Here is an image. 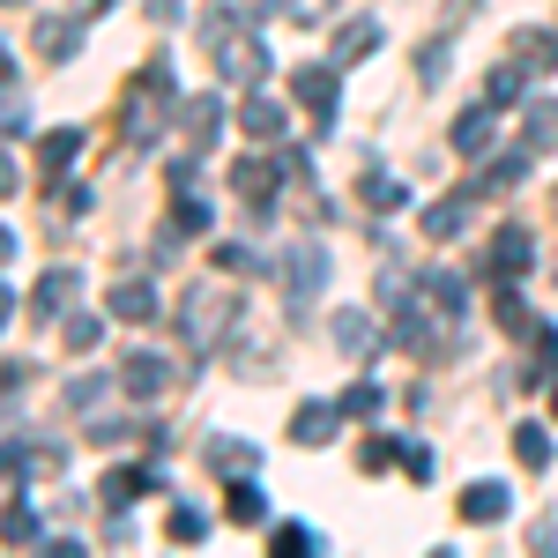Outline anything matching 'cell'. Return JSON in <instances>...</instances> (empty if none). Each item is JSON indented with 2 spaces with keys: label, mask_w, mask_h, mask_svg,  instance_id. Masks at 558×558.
Returning a JSON list of instances; mask_svg holds the SVG:
<instances>
[{
  "label": "cell",
  "mask_w": 558,
  "mask_h": 558,
  "mask_svg": "<svg viewBox=\"0 0 558 558\" xmlns=\"http://www.w3.org/2000/svg\"><path fill=\"white\" fill-rule=\"evenodd\" d=\"M521 60H507V68H492V83H484V105H492V112H499V105H521Z\"/></svg>",
  "instance_id": "obj_26"
},
{
  "label": "cell",
  "mask_w": 558,
  "mask_h": 558,
  "mask_svg": "<svg viewBox=\"0 0 558 558\" xmlns=\"http://www.w3.org/2000/svg\"><path fill=\"white\" fill-rule=\"evenodd\" d=\"M268 551H276V558H313V551H320V529H305V521H276Z\"/></svg>",
  "instance_id": "obj_22"
},
{
  "label": "cell",
  "mask_w": 558,
  "mask_h": 558,
  "mask_svg": "<svg viewBox=\"0 0 558 558\" xmlns=\"http://www.w3.org/2000/svg\"><path fill=\"white\" fill-rule=\"evenodd\" d=\"M395 454H402V447H395V439H365V454H357V462H365V470H387V462H395Z\"/></svg>",
  "instance_id": "obj_40"
},
{
  "label": "cell",
  "mask_w": 558,
  "mask_h": 558,
  "mask_svg": "<svg viewBox=\"0 0 558 558\" xmlns=\"http://www.w3.org/2000/svg\"><path fill=\"white\" fill-rule=\"evenodd\" d=\"M179 328H186V343L209 350L223 328H231V299L223 291H186V305H179Z\"/></svg>",
  "instance_id": "obj_3"
},
{
  "label": "cell",
  "mask_w": 558,
  "mask_h": 558,
  "mask_svg": "<svg viewBox=\"0 0 558 558\" xmlns=\"http://www.w3.org/2000/svg\"><path fill=\"white\" fill-rule=\"evenodd\" d=\"M402 470H410L417 484H425V476H432V447H402Z\"/></svg>",
  "instance_id": "obj_41"
},
{
  "label": "cell",
  "mask_w": 558,
  "mask_h": 558,
  "mask_svg": "<svg viewBox=\"0 0 558 558\" xmlns=\"http://www.w3.org/2000/svg\"><path fill=\"white\" fill-rule=\"evenodd\" d=\"M8 254H15V231H8V223H0V260H8Z\"/></svg>",
  "instance_id": "obj_46"
},
{
  "label": "cell",
  "mask_w": 558,
  "mask_h": 558,
  "mask_svg": "<svg viewBox=\"0 0 558 558\" xmlns=\"http://www.w3.org/2000/svg\"><path fill=\"white\" fill-rule=\"evenodd\" d=\"M551 417H558V395H551Z\"/></svg>",
  "instance_id": "obj_49"
},
{
  "label": "cell",
  "mask_w": 558,
  "mask_h": 558,
  "mask_svg": "<svg viewBox=\"0 0 558 558\" xmlns=\"http://www.w3.org/2000/svg\"><path fill=\"white\" fill-rule=\"evenodd\" d=\"M462 8H470V0H454V15H462Z\"/></svg>",
  "instance_id": "obj_48"
},
{
  "label": "cell",
  "mask_w": 558,
  "mask_h": 558,
  "mask_svg": "<svg viewBox=\"0 0 558 558\" xmlns=\"http://www.w3.org/2000/svg\"><path fill=\"white\" fill-rule=\"evenodd\" d=\"M223 514L239 521V529H254V521H268V492L239 476V484H231V499H223Z\"/></svg>",
  "instance_id": "obj_21"
},
{
  "label": "cell",
  "mask_w": 558,
  "mask_h": 558,
  "mask_svg": "<svg viewBox=\"0 0 558 558\" xmlns=\"http://www.w3.org/2000/svg\"><path fill=\"white\" fill-rule=\"evenodd\" d=\"M216 260H223L231 276H239V268H246V276H260V268H268V260H260L254 246H246V239H231V246H216Z\"/></svg>",
  "instance_id": "obj_35"
},
{
  "label": "cell",
  "mask_w": 558,
  "mask_h": 558,
  "mask_svg": "<svg viewBox=\"0 0 558 558\" xmlns=\"http://www.w3.org/2000/svg\"><path fill=\"white\" fill-rule=\"evenodd\" d=\"M380 402H387V395H380L373 380H350V387H343V417H373Z\"/></svg>",
  "instance_id": "obj_32"
},
{
  "label": "cell",
  "mask_w": 558,
  "mask_h": 558,
  "mask_svg": "<svg viewBox=\"0 0 558 558\" xmlns=\"http://www.w3.org/2000/svg\"><path fill=\"white\" fill-rule=\"evenodd\" d=\"M336 417H343V402H336V410H328V402H305L299 417H291V439H299V447H328V439H336Z\"/></svg>",
  "instance_id": "obj_14"
},
{
  "label": "cell",
  "mask_w": 558,
  "mask_h": 558,
  "mask_svg": "<svg viewBox=\"0 0 558 558\" xmlns=\"http://www.w3.org/2000/svg\"><path fill=\"white\" fill-rule=\"evenodd\" d=\"M165 529H172L179 544H202V536H209V514H202V507H172V521H165Z\"/></svg>",
  "instance_id": "obj_33"
},
{
  "label": "cell",
  "mask_w": 558,
  "mask_h": 558,
  "mask_svg": "<svg viewBox=\"0 0 558 558\" xmlns=\"http://www.w3.org/2000/svg\"><path fill=\"white\" fill-rule=\"evenodd\" d=\"M8 313H15V299H8V283H0V328H8Z\"/></svg>",
  "instance_id": "obj_47"
},
{
  "label": "cell",
  "mask_w": 558,
  "mask_h": 558,
  "mask_svg": "<svg viewBox=\"0 0 558 558\" xmlns=\"http://www.w3.org/2000/svg\"><path fill=\"white\" fill-rule=\"evenodd\" d=\"M165 112H179V89H172V68H165V60H149V68L128 83V97H120L128 142H157V134H165Z\"/></svg>",
  "instance_id": "obj_2"
},
{
  "label": "cell",
  "mask_w": 558,
  "mask_h": 558,
  "mask_svg": "<svg viewBox=\"0 0 558 558\" xmlns=\"http://www.w3.org/2000/svg\"><path fill=\"white\" fill-rule=\"evenodd\" d=\"M507 507H514L507 484H470L462 492V521H507Z\"/></svg>",
  "instance_id": "obj_18"
},
{
  "label": "cell",
  "mask_w": 558,
  "mask_h": 558,
  "mask_svg": "<svg viewBox=\"0 0 558 558\" xmlns=\"http://www.w3.org/2000/svg\"><path fill=\"white\" fill-rule=\"evenodd\" d=\"M202 45L216 52V68H223L239 89L268 83V52H260V38L239 31V8H202Z\"/></svg>",
  "instance_id": "obj_1"
},
{
  "label": "cell",
  "mask_w": 558,
  "mask_h": 558,
  "mask_svg": "<svg viewBox=\"0 0 558 558\" xmlns=\"http://www.w3.org/2000/svg\"><path fill=\"white\" fill-rule=\"evenodd\" d=\"M462 223H470V194H447V202H432V209H425V239H432V246H447V239H462Z\"/></svg>",
  "instance_id": "obj_13"
},
{
  "label": "cell",
  "mask_w": 558,
  "mask_h": 558,
  "mask_svg": "<svg viewBox=\"0 0 558 558\" xmlns=\"http://www.w3.org/2000/svg\"><path fill=\"white\" fill-rule=\"evenodd\" d=\"M75 291H83V276H75V268H45L38 276V320H60V305H75Z\"/></svg>",
  "instance_id": "obj_11"
},
{
  "label": "cell",
  "mask_w": 558,
  "mask_h": 558,
  "mask_svg": "<svg viewBox=\"0 0 558 558\" xmlns=\"http://www.w3.org/2000/svg\"><path fill=\"white\" fill-rule=\"evenodd\" d=\"M120 387H128L134 402H157V395H165V387H172V365H165V357H157V350H134L128 365H120Z\"/></svg>",
  "instance_id": "obj_6"
},
{
  "label": "cell",
  "mask_w": 558,
  "mask_h": 558,
  "mask_svg": "<svg viewBox=\"0 0 558 558\" xmlns=\"http://www.w3.org/2000/svg\"><path fill=\"white\" fill-rule=\"evenodd\" d=\"M425 291L439 299V313H462V305H470V291H462V276H447V268H425Z\"/></svg>",
  "instance_id": "obj_29"
},
{
  "label": "cell",
  "mask_w": 558,
  "mask_h": 558,
  "mask_svg": "<svg viewBox=\"0 0 558 558\" xmlns=\"http://www.w3.org/2000/svg\"><path fill=\"white\" fill-rule=\"evenodd\" d=\"M521 149H529V157H536V149H558V105H551V97L529 105V120H521Z\"/></svg>",
  "instance_id": "obj_15"
},
{
  "label": "cell",
  "mask_w": 558,
  "mask_h": 558,
  "mask_svg": "<svg viewBox=\"0 0 558 558\" xmlns=\"http://www.w3.org/2000/svg\"><path fill=\"white\" fill-rule=\"evenodd\" d=\"M142 492H149V470H112L105 484H97V499H105V507H134Z\"/></svg>",
  "instance_id": "obj_24"
},
{
  "label": "cell",
  "mask_w": 558,
  "mask_h": 558,
  "mask_svg": "<svg viewBox=\"0 0 558 558\" xmlns=\"http://www.w3.org/2000/svg\"><path fill=\"white\" fill-rule=\"evenodd\" d=\"M38 52L45 60H75L83 52V23L75 15H38Z\"/></svg>",
  "instance_id": "obj_10"
},
{
  "label": "cell",
  "mask_w": 558,
  "mask_h": 558,
  "mask_svg": "<svg viewBox=\"0 0 558 558\" xmlns=\"http://www.w3.org/2000/svg\"><path fill=\"white\" fill-rule=\"evenodd\" d=\"M209 462H216V470H231V476H254L260 454H254V447H239V439H216V447H209Z\"/></svg>",
  "instance_id": "obj_30"
},
{
  "label": "cell",
  "mask_w": 558,
  "mask_h": 558,
  "mask_svg": "<svg viewBox=\"0 0 558 558\" xmlns=\"http://www.w3.org/2000/svg\"><path fill=\"white\" fill-rule=\"evenodd\" d=\"M514 462L521 470H551V432L544 425H514Z\"/></svg>",
  "instance_id": "obj_23"
},
{
  "label": "cell",
  "mask_w": 558,
  "mask_h": 558,
  "mask_svg": "<svg viewBox=\"0 0 558 558\" xmlns=\"http://www.w3.org/2000/svg\"><path fill=\"white\" fill-rule=\"evenodd\" d=\"M276 276H283V299L305 305V299H320V283H328V254L320 246H291V254L276 260Z\"/></svg>",
  "instance_id": "obj_4"
},
{
  "label": "cell",
  "mask_w": 558,
  "mask_h": 558,
  "mask_svg": "<svg viewBox=\"0 0 558 558\" xmlns=\"http://www.w3.org/2000/svg\"><path fill=\"white\" fill-rule=\"evenodd\" d=\"M454 149H462V157H484V149H492V105H470V112L454 120Z\"/></svg>",
  "instance_id": "obj_20"
},
{
  "label": "cell",
  "mask_w": 558,
  "mask_h": 558,
  "mask_svg": "<svg viewBox=\"0 0 558 558\" xmlns=\"http://www.w3.org/2000/svg\"><path fill=\"white\" fill-rule=\"evenodd\" d=\"M276 165H260V157H239V172H231V186H239V202H246V209H268V202H276Z\"/></svg>",
  "instance_id": "obj_9"
},
{
  "label": "cell",
  "mask_w": 558,
  "mask_h": 558,
  "mask_svg": "<svg viewBox=\"0 0 558 558\" xmlns=\"http://www.w3.org/2000/svg\"><path fill=\"white\" fill-rule=\"evenodd\" d=\"M239 120H246L254 142H276V134H283V112H276L268 97H254V89H246V112H239Z\"/></svg>",
  "instance_id": "obj_25"
},
{
  "label": "cell",
  "mask_w": 558,
  "mask_h": 558,
  "mask_svg": "<svg viewBox=\"0 0 558 558\" xmlns=\"http://www.w3.org/2000/svg\"><path fill=\"white\" fill-rule=\"evenodd\" d=\"M529 260H536V239H529L521 223H507V231L492 239V276H529Z\"/></svg>",
  "instance_id": "obj_8"
},
{
  "label": "cell",
  "mask_w": 558,
  "mask_h": 558,
  "mask_svg": "<svg viewBox=\"0 0 558 558\" xmlns=\"http://www.w3.org/2000/svg\"><path fill=\"white\" fill-rule=\"evenodd\" d=\"M179 128H186L194 149H209L216 128H223V105H216V97H186V105H179Z\"/></svg>",
  "instance_id": "obj_12"
},
{
  "label": "cell",
  "mask_w": 558,
  "mask_h": 558,
  "mask_svg": "<svg viewBox=\"0 0 558 558\" xmlns=\"http://www.w3.org/2000/svg\"><path fill=\"white\" fill-rule=\"evenodd\" d=\"M15 179H23V172H15V157H8V142H0V202L15 194Z\"/></svg>",
  "instance_id": "obj_44"
},
{
  "label": "cell",
  "mask_w": 558,
  "mask_h": 558,
  "mask_svg": "<svg viewBox=\"0 0 558 558\" xmlns=\"http://www.w3.org/2000/svg\"><path fill=\"white\" fill-rule=\"evenodd\" d=\"M0 536H8V544H38V514H31V507H8V514H0Z\"/></svg>",
  "instance_id": "obj_34"
},
{
  "label": "cell",
  "mask_w": 558,
  "mask_h": 558,
  "mask_svg": "<svg viewBox=\"0 0 558 558\" xmlns=\"http://www.w3.org/2000/svg\"><path fill=\"white\" fill-rule=\"evenodd\" d=\"M336 350H343V357H373V350H380L373 320H365V305H357V313H336Z\"/></svg>",
  "instance_id": "obj_16"
},
{
  "label": "cell",
  "mask_w": 558,
  "mask_h": 558,
  "mask_svg": "<svg viewBox=\"0 0 558 558\" xmlns=\"http://www.w3.org/2000/svg\"><path fill=\"white\" fill-rule=\"evenodd\" d=\"M492 320H499L507 336H521V328H529V305H521L514 291H499V305H492Z\"/></svg>",
  "instance_id": "obj_36"
},
{
  "label": "cell",
  "mask_w": 558,
  "mask_h": 558,
  "mask_svg": "<svg viewBox=\"0 0 558 558\" xmlns=\"http://www.w3.org/2000/svg\"><path fill=\"white\" fill-rule=\"evenodd\" d=\"M60 336H68V350H75V357H83V350H97L105 320H97V313H60Z\"/></svg>",
  "instance_id": "obj_27"
},
{
  "label": "cell",
  "mask_w": 558,
  "mask_h": 558,
  "mask_svg": "<svg viewBox=\"0 0 558 558\" xmlns=\"http://www.w3.org/2000/svg\"><path fill=\"white\" fill-rule=\"evenodd\" d=\"M52 194H60V209H68V216H83V209H89V194H83V186H68V179H60Z\"/></svg>",
  "instance_id": "obj_43"
},
{
  "label": "cell",
  "mask_w": 558,
  "mask_h": 558,
  "mask_svg": "<svg viewBox=\"0 0 558 558\" xmlns=\"http://www.w3.org/2000/svg\"><path fill=\"white\" fill-rule=\"evenodd\" d=\"M105 313H112V320H128V328H142V320H157V291H149L142 276H120V283H112V299H105Z\"/></svg>",
  "instance_id": "obj_7"
},
{
  "label": "cell",
  "mask_w": 558,
  "mask_h": 558,
  "mask_svg": "<svg viewBox=\"0 0 558 558\" xmlns=\"http://www.w3.org/2000/svg\"><path fill=\"white\" fill-rule=\"evenodd\" d=\"M373 52H380V23H343V31H336V68L373 60Z\"/></svg>",
  "instance_id": "obj_19"
},
{
  "label": "cell",
  "mask_w": 558,
  "mask_h": 558,
  "mask_svg": "<svg viewBox=\"0 0 558 558\" xmlns=\"http://www.w3.org/2000/svg\"><path fill=\"white\" fill-rule=\"evenodd\" d=\"M172 231H209V202H194V186H179V202H172Z\"/></svg>",
  "instance_id": "obj_31"
},
{
  "label": "cell",
  "mask_w": 558,
  "mask_h": 558,
  "mask_svg": "<svg viewBox=\"0 0 558 558\" xmlns=\"http://www.w3.org/2000/svg\"><path fill=\"white\" fill-rule=\"evenodd\" d=\"M514 60H529V68H558V38H551V31H521Z\"/></svg>",
  "instance_id": "obj_28"
},
{
  "label": "cell",
  "mask_w": 558,
  "mask_h": 558,
  "mask_svg": "<svg viewBox=\"0 0 558 558\" xmlns=\"http://www.w3.org/2000/svg\"><path fill=\"white\" fill-rule=\"evenodd\" d=\"M365 202H373V209H402V186H395V179H365Z\"/></svg>",
  "instance_id": "obj_39"
},
{
  "label": "cell",
  "mask_w": 558,
  "mask_h": 558,
  "mask_svg": "<svg viewBox=\"0 0 558 558\" xmlns=\"http://www.w3.org/2000/svg\"><path fill=\"white\" fill-rule=\"evenodd\" d=\"M447 52H454V45H447V38H432L425 52H417V75H425V89L439 83V75H447Z\"/></svg>",
  "instance_id": "obj_37"
},
{
  "label": "cell",
  "mask_w": 558,
  "mask_h": 558,
  "mask_svg": "<svg viewBox=\"0 0 558 558\" xmlns=\"http://www.w3.org/2000/svg\"><path fill=\"white\" fill-rule=\"evenodd\" d=\"M75 157H83V128H52V134H45V142H38V165H45V172H52V179L68 172Z\"/></svg>",
  "instance_id": "obj_17"
},
{
  "label": "cell",
  "mask_w": 558,
  "mask_h": 558,
  "mask_svg": "<svg viewBox=\"0 0 558 558\" xmlns=\"http://www.w3.org/2000/svg\"><path fill=\"white\" fill-rule=\"evenodd\" d=\"M291 97H299L305 112L328 128V120H336V97H343V83H336V60H328V68H299V75H291Z\"/></svg>",
  "instance_id": "obj_5"
},
{
  "label": "cell",
  "mask_w": 558,
  "mask_h": 558,
  "mask_svg": "<svg viewBox=\"0 0 558 558\" xmlns=\"http://www.w3.org/2000/svg\"><path fill=\"white\" fill-rule=\"evenodd\" d=\"M536 365H544V380H558V336H536Z\"/></svg>",
  "instance_id": "obj_42"
},
{
  "label": "cell",
  "mask_w": 558,
  "mask_h": 558,
  "mask_svg": "<svg viewBox=\"0 0 558 558\" xmlns=\"http://www.w3.org/2000/svg\"><path fill=\"white\" fill-rule=\"evenodd\" d=\"M521 172H529V157H499V165H484V186H514ZM484 186H470V194H484Z\"/></svg>",
  "instance_id": "obj_38"
},
{
  "label": "cell",
  "mask_w": 558,
  "mask_h": 558,
  "mask_svg": "<svg viewBox=\"0 0 558 558\" xmlns=\"http://www.w3.org/2000/svg\"><path fill=\"white\" fill-rule=\"evenodd\" d=\"M23 373H31V365H23V357H8V365H0V387H23Z\"/></svg>",
  "instance_id": "obj_45"
}]
</instances>
